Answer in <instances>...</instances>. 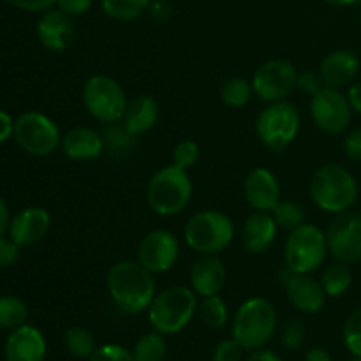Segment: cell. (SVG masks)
<instances>
[{
  "label": "cell",
  "mask_w": 361,
  "mask_h": 361,
  "mask_svg": "<svg viewBox=\"0 0 361 361\" xmlns=\"http://www.w3.org/2000/svg\"><path fill=\"white\" fill-rule=\"evenodd\" d=\"M106 286L113 303L126 314H140L148 310L157 295L154 274L137 261H118L106 277Z\"/></svg>",
  "instance_id": "1"
},
{
  "label": "cell",
  "mask_w": 361,
  "mask_h": 361,
  "mask_svg": "<svg viewBox=\"0 0 361 361\" xmlns=\"http://www.w3.org/2000/svg\"><path fill=\"white\" fill-rule=\"evenodd\" d=\"M309 192L319 210L335 215L351 210L358 200V182L348 168L328 162L314 171Z\"/></svg>",
  "instance_id": "2"
},
{
  "label": "cell",
  "mask_w": 361,
  "mask_h": 361,
  "mask_svg": "<svg viewBox=\"0 0 361 361\" xmlns=\"http://www.w3.org/2000/svg\"><path fill=\"white\" fill-rule=\"evenodd\" d=\"M279 326L275 307L268 300L249 298L238 307L233 316V338L245 351H256L271 341Z\"/></svg>",
  "instance_id": "3"
},
{
  "label": "cell",
  "mask_w": 361,
  "mask_h": 361,
  "mask_svg": "<svg viewBox=\"0 0 361 361\" xmlns=\"http://www.w3.org/2000/svg\"><path fill=\"white\" fill-rule=\"evenodd\" d=\"M192 180L189 171L169 164L152 175L147 187V203L161 217L178 215L192 200Z\"/></svg>",
  "instance_id": "4"
},
{
  "label": "cell",
  "mask_w": 361,
  "mask_h": 361,
  "mask_svg": "<svg viewBox=\"0 0 361 361\" xmlns=\"http://www.w3.org/2000/svg\"><path fill=\"white\" fill-rule=\"evenodd\" d=\"M197 295L187 286H171L157 293L148 307L152 328L162 335H176L197 314Z\"/></svg>",
  "instance_id": "5"
},
{
  "label": "cell",
  "mask_w": 361,
  "mask_h": 361,
  "mask_svg": "<svg viewBox=\"0 0 361 361\" xmlns=\"http://www.w3.org/2000/svg\"><path fill=\"white\" fill-rule=\"evenodd\" d=\"M235 224L221 210L196 212L183 228V238L189 249L201 256H217L235 240Z\"/></svg>",
  "instance_id": "6"
},
{
  "label": "cell",
  "mask_w": 361,
  "mask_h": 361,
  "mask_svg": "<svg viewBox=\"0 0 361 361\" xmlns=\"http://www.w3.org/2000/svg\"><path fill=\"white\" fill-rule=\"evenodd\" d=\"M81 99H83V106L88 115L108 126L122 122L127 104H129L122 85L115 78L106 76V74H95L88 78L83 85Z\"/></svg>",
  "instance_id": "7"
},
{
  "label": "cell",
  "mask_w": 361,
  "mask_h": 361,
  "mask_svg": "<svg viewBox=\"0 0 361 361\" xmlns=\"http://www.w3.org/2000/svg\"><path fill=\"white\" fill-rule=\"evenodd\" d=\"M328 256L326 233L314 224H303L289 231L284 245L286 268L293 274H312L319 270Z\"/></svg>",
  "instance_id": "8"
},
{
  "label": "cell",
  "mask_w": 361,
  "mask_h": 361,
  "mask_svg": "<svg viewBox=\"0 0 361 361\" xmlns=\"http://www.w3.org/2000/svg\"><path fill=\"white\" fill-rule=\"evenodd\" d=\"M300 133V113L288 101L270 102L256 118V136L267 148L282 152Z\"/></svg>",
  "instance_id": "9"
},
{
  "label": "cell",
  "mask_w": 361,
  "mask_h": 361,
  "mask_svg": "<svg viewBox=\"0 0 361 361\" xmlns=\"http://www.w3.org/2000/svg\"><path fill=\"white\" fill-rule=\"evenodd\" d=\"M13 137L21 150L34 157H48L62 143L56 123L39 111L21 113L14 120Z\"/></svg>",
  "instance_id": "10"
},
{
  "label": "cell",
  "mask_w": 361,
  "mask_h": 361,
  "mask_svg": "<svg viewBox=\"0 0 361 361\" xmlns=\"http://www.w3.org/2000/svg\"><path fill=\"white\" fill-rule=\"evenodd\" d=\"M296 81H298V69L295 63L286 59L268 60L254 73V95L267 104L286 101L296 88Z\"/></svg>",
  "instance_id": "11"
},
{
  "label": "cell",
  "mask_w": 361,
  "mask_h": 361,
  "mask_svg": "<svg viewBox=\"0 0 361 361\" xmlns=\"http://www.w3.org/2000/svg\"><path fill=\"white\" fill-rule=\"evenodd\" d=\"M328 254L335 261L353 264L361 259V215L345 210L335 214L326 229Z\"/></svg>",
  "instance_id": "12"
},
{
  "label": "cell",
  "mask_w": 361,
  "mask_h": 361,
  "mask_svg": "<svg viewBox=\"0 0 361 361\" xmlns=\"http://www.w3.org/2000/svg\"><path fill=\"white\" fill-rule=\"evenodd\" d=\"M310 115L314 123L326 134H342L353 118V108L348 95L338 88L323 87L310 99Z\"/></svg>",
  "instance_id": "13"
},
{
  "label": "cell",
  "mask_w": 361,
  "mask_h": 361,
  "mask_svg": "<svg viewBox=\"0 0 361 361\" xmlns=\"http://www.w3.org/2000/svg\"><path fill=\"white\" fill-rule=\"evenodd\" d=\"M180 257V242L168 229H154L143 236L137 247V263L150 274H166Z\"/></svg>",
  "instance_id": "14"
},
{
  "label": "cell",
  "mask_w": 361,
  "mask_h": 361,
  "mask_svg": "<svg viewBox=\"0 0 361 361\" xmlns=\"http://www.w3.org/2000/svg\"><path fill=\"white\" fill-rule=\"evenodd\" d=\"M35 34L46 49L53 53H62L73 46L76 39V28H74L73 18L53 7L41 13V18L35 25Z\"/></svg>",
  "instance_id": "15"
},
{
  "label": "cell",
  "mask_w": 361,
  "mask_h": 361,
  "mask_svg": "<svg viewBox=\"0 0 361 361\" xmlns=\"http://www.w3.org/2000/svg\"><path fill=\"white\" fill-rule=\"evenodd\" d=\"M284 286L289 302L300 312L317 314L324 309L326 293L321 281L310 277V274H293L286 268Z\"/></svg>",
  "instance_id": "16"
},
{
  "label": "cell",
  "mask_w": 361,
  "mask_h": 361,
  "mask_svg": "<svg viewBox=\"0 0 361 361\" xmlns=\"http://www.w3.org/2000/svg\"><path fill=\"white\" fill-rule=\"evenodd\" d=\"M243 194L254 212H271L281 201V183L270 169L256 168L247 175Z\"/></svg>",
  "instance_id": "17"
},
{
  "label": "cell",
  "mask_w": 361,
  "mask_h": 361,
  "mask_svg": "<svg viewBox=\"0 0 361 361\" xmlns=\"http://www.w3.org/2000/svg\"><path fill=\"white\" fill-rule=\"evenodd\" d=\"M51 215L41 207H30L21 210L11 219L9 236L20 247H32L41 242L49 231Z\"/></svg>",
  "instance_id": "18"
},
{
  "label": "cell",
  "mask_w": 361,
  "mask_h": 361,
  "mask_svg": "<svg viewBox=\"0 0 361 361\" xmlns=\"http://www.w3.org/2000/svg\"><path fill=\"white\" fill-rule=\"evenodd\" d=\"M46 351L48 345L44 335L30 324L11 331L4 348L6 361H44Z\"/></svg>",
  "instance_id": "19"
},
{
  "label": "cell",
  "mask_w": 361,
  "mask_h": 361,
  "mask_svg": "<svg viewBox=\"0 0 361 361\" xmlns=\"http://www.w3.org/2000/svg\"><path fill=\"white\" fill-rule=\"evenodd\" d=\"M228 270L217 256H201L194 261L189 274V282L197 296H214L224 289Z\"/></svg>",
  "instance_id": "20"
},
{
  "label": "cell",
  "mask_w": 361,
  "mask_h": 361,
  "mask_svg": "<svg viewBox=\"0 0 361 361\" xmlns=\"http://www.w3.org/2000/svg\"><path fill=\"white\" fill-rule=\"evenodd\" d=\"M360 73V59L351 49H335L328 53L319 66L324 87L338 88L353 85Z\"/></svg>",
  "instance_id": "21"
},
{
  "label": "cell",
  "mask_w": 361,
  "mask_h": 361,
  "mask_svg": "<svg viewBox=\"0 0 361 361\" xmlns=\"http://www.w3.org/2000/svg\"><path fill=\"white\" fill-rule=\"evenodd\" d=\"M62 152L66 157L76 162L95 161L104 152V140L90 127H73L62 136Z\"/></svg>",
  "instance_id": "22"
},
{
  "label": "cell",
  "mask_w": 361,
  "mask_h": 361,
  "mask_svg": "<svg viewBox=\"0 0 361 361\" xmlns=\"http://www.w3.org/2000/svg\"><path fill=\"white\" fill-rule=\"evenodd\" d=\"M279 226L270 212H254L242 228V242L249 252L263 254L274 245Z\"/></svg>",
  "instance_id": "23"
},
{
  "label": "cell",
  "mask_w": 361,
  "mask_h": 361,
  "mask_svg": "<svg viewBox=\"0 0 361 361\" xmlns=\"http://www.w3.org/2000/svg\"><path fill=\"white\" fill-rule=\"evenodd\" d=\"M159 120V104L150 95H137L130 99L123 115V126L130 134L141 136L155 127Z\"/></svg>",
  "instance_id": "24"
},
{
  "label": "cell",
  "mask_w": 361,
  "mask_h": 361,
  "mask_svg": "<svg viewBox=\"0 0 361 361\" xmlns=\"http://www.w3.org/2000/svg\"><path fill=\"white\" fill-rule=\"evenodd\" d=\"M321 284H323L326 296H331V298L344 296L353 286L351 267L345 263H341V261H335L334 264L326 267V270L323 271Z\"/></svg>",
  "instance_id": "25"
},
{
  "label": "cell",
  "mask_w": 361,
  "mask_h": 361,
  "mask_svg": "<svg viewBox=\"0 0 361 361\" xmlns=\"http://www.w3.org/2000/svg\"><path fill=\"white\" fill-rule=\"evenodd\" d=\"M152 0H101L102 13L115 21H134L150 9Z\"/></svg>",
  "instance_id": "26"
},
{
  "label": "cell",
  "mask_w": 361,
  "mask_h": 361,
  "mask_svg": "<svg viewBox=\"0 0 361 361\" xmlns=\"http://www.w3.org/2000/svg\"><path fill=\"white\" fill-rule=\"evenodd\" d=\"M219 95H221V101L224 102L228 108L231 109L243 108V106L249 104V101L254 95L252 81L245 80V78L242 76L228 78V80L221 85Z\"/></svg>",
  "instance_id": "27"
},
{
  "label": "cell",
  "mask_w": 361,
  "mask_h": 361,
  "mask_svg": "<svg viewBox=\"0 0 361 361\" xmlns=\"http://www.w3.org/2000/svg\"><path fill=\"white\" fill-rule=\"evenodd\" d=\"M28 307L21 298L13 295L0 296V328L4 330H16L27 324Z\"/></svg>",
  "instance_id": "28"
},
{
  "label": "cell",
  "mask_w": 361,
  "mask_h": 361,
  "mask_svg": "<svg viewBox=\"0 0 361 361\" xmlns=\"http://www.w3.org/2000/svg\"><path fill=\"white\" fill-rule=\"evenodd\" d=\"M166 335L159 334V331H152V334L143 335L140 341L134 344L133 355L136 361H164L168 355V342H166Z\"/></svg>",
  "instance_id": "29"
},
{
  "label": "cell",
  "mask_w": 361,
  "mask_h": 361,
  "mask_svg": "<svg viewBox=\"0 0 361 361\" xmlns=\"http://www.w3.org/2000/svg\"><path fill=\"white\" fill-rule=\"evenodd\" d=\"M66 348L74 358L88 360L97 349V341H95L94 334L88 328L83 326H73L66 331Z\"/></svg>",
  "instance_id": "30"
},
{
  "label": "cell",
  "mask_w": 361,
  "mask_h": 361,
  "mask_svg": "<svg viewBox=\"0 0 361 361\" xmlns=\"http://www.w3.org/2000/svg\"><path fill=\"white\" fill-rule=\"evenodd\" d=\"M197 316L204 326L221 330L228 323V305L219 295L204 296L203 302L197 305Z\"/></svg>",
  "instance_id": "31"
},
{
  "label": "cell",
  "mask_w": 361,
  "mask_h": 361,
  "mask_svg": "<svg viewBox=\"0 0 361 361\" xmlns=\"http://www.w3.org/2000/svg\"><path fill=\"white\" fill-rule=\"evenodd\" d=\"M270 214L274 215L279 228L286 229V231H293V229L307 224L305 208H303L300 203H295V201L281 200L277 204H275V208L270 212Z\"/></svg>",
  "instance_id": "32"
},
{
  "label": "cell",
  "mask_w": 361,
  "mask_h": 361,
  "mask_svg": "<svg viewBox=\"0 0 361 361\" xmlns=\"http://www.w3.org/2000/svg\"><path fill=\"white\" fill-rule=\"evenodd\" d=\"M134 134H130L127 130V127L123 126V122L109 123V127L106 129L104 136V150L108 148L109 152H127L130 150V147L134 145Z\"/></svg>",
  "instance_id": "33"
},
{
  "label": "cell",
  "mask_w": 361,
  "mask_h": 361,
  "mask_svg": "<svg viewBox=\"0 0 361 361\" xmlns=\"http://www.w3.org/2000/svg\"><path fill=\"white\" fill-rule=\"evenodd\" d=\"M200 154H201L200 145H197L196 141L183 140L180 141V143L175 147V150H173V164L185 169V171H189V169H192L194 166L197 164V161H200Z\"/></svg>",
  "instance_id": "34"
},
{
  "label": "cell",
  "mask_w": 361,
  "mask_h": 361,
  "mask_svg": "<svg viewBox=\"0 0 361 361\" xmlns=\"http://www.w3.org/2000/svg\"><path fill=\"white\" fill-rule=\"evenodd\" d=\"M344 344L353 356L361 358V309L355 310L344 323Z\"/></svg>",
  "instance_id": "35"
},
{
  "label": "cell",
  "mask_w": 361,
  "mask_h": 361,
  "mask_svg": "<svg viewBox=\"0 0 361 361\" xmlns=\"http://www.w3.org/2000/svg\"><path fill=\"white\" fill-rule=\"evenodd\" d=\"M88 361H136L133 351L118 344H106L95 349Z\"/></svg>",
  "instance_id": "36"
},
{
  "label": "cell",
  "mask_w": 361,
  "mask_h": 361,
  "mask_svg": "<svg viewBox=\"0 0 361 361\" xmlns=\"http://www.w3.org/2000/svg\"><path fill=\"white\" fill-rule=\"evenodd\" d=\"M305 341V328L300 319H293L291 323H288V326L284 328V334H282V344L286 349H300Z\"/></svg>",
  "instance_id": "37"
},
{
  "label": "cell",
  "mask_w": 361,
  "mask_h": 361,
  "mask_svg": "<svg viewBox=\"0 0 361 361\" xmlns=\"http://www.w3.org/2000/svg\"><path fill=\"white\" fill-rule=\"evenodd\" d=\"M245 349L235 341V338H226L217 344L214 351V361H240L242 353Z\"/></svg>",
  "instance_id": "38"
},
{
  "label": "cell",
  "mask_w": 361,
  "mask_h": 361,
  "mask_svg": "<svg viewBox=\"0 0 361 361\" xmlns=\"http://www.w3.org/2000/svg\"><path fill=\"white\" fill-rule=\"evenodd\" d=\"M21 247L13 238L0 236V268H11L20 259Z\"/></svg>",
  "instance_id": "39"
},
{
  "label": "cell",
  "mask_w": 361,
  "mask_h": 361,
  "mask_svg": "<svg viewBox=\"0 0 361 361\" xmlns=\"http://www.w3.org/2000/svg\"><path fill=\"white\" fill-rule=\"evenodd\" d=\"M324 87L323 78L319 73H314V71H303L298 73V81H296V88L302 90L305 95H316L321 88Z\"/></svg>",
  "instance_id": "40"
},
{
  "label": "cell",
  "mask_w": 361,
  "mask_h": 361,
  "mask_svg": "<svg viewBox=\"0 0 361 361\" xmlns=\"http://www.w3.org/2000/svg\"><path fill=\"white\" fill-rule=\"evenodd\" d=\"M94 6V0H56V9H60L62 13H66L67 16L76 18L83 16Z\"/></svg>",
  "instance_id": "41"
},
{
  "label": "cell",
  "mask_w": 361,
  "mask_h": 361,
  "mask_svg": "<svg viewBox=\"0 0 361 361\" xmlns=\"http://www.w3.org/2000/svg\"><path fill=\"white\" fill-rule=\"evenodd\" d=\"M6 2L25 13H44L56 6V0H6Z\"/></svg>",
  "instance_id": "42"
},
{
  "label": "cell",
  "mask_w": 361,
  "mask_h": 361,
  "mask_svg": "<svg viewBox=\"0 0 361 361\" xmlns=\"http://www.w3.org/2000/svg\"><path fill=\"white\" fill-rule=\"evenodd\" d=\"M344 152L351 161L361 162V129H355L345 136Z\"/></svg>",
  "instance_id": "43"
},
{
  "label": "cell",
  "mask_w": 361,
  "mask_h": 361,
  "mask_svg": "<svg viewBox=\"0 0 361 361\" xmlns=\"http://www.w3.org/2000/svg\"><path fill=\"white\" fill-rule=\"evenodd\" d=\"M14 134V120L7 111L0 108V143H6Z\"/></svg>",
  "instance_id": "44"
},
{
  "label": "cell",
  "mask_w": 361,
  "mask_h": 361,
  "mask_svg": "<svg viewBox=\"0 0 361 361\" xmlns=\"http://www.w3.org/2000/svg\"><path fill=\"white\" fill-rule=\"evenodd\" d=\"M148 13L155 20H168L169 14H171V9H169V6L164 0H152Z\"/></svg>",
  "instance_id": "45"
},
{
  "label": "cell",
  "mask_w": 361,
  "mask_h": 361,
  "mask_svg": "<svg viewBox=\"0 0 361 361\" xmlns=\"http://www.w3.org/2000/svg\"><path fill=\"white\" fill-rule=\"evenodd\" d=\"M345 95H348V101L351 104L353 111L361 115V83H353Z\"/></svg>",
  "instance_id": "46"
},
{
  "label": "cell",
  "mask_w": 361,
  "mask_h": 361,
  "mask_svg": "<svg viewBox=\"0 0 361 361\" xmlns=\"http://www.w3.org/2000/svg\"><path fill=\"white\" fill-rule=\"evenodd\" d=\"M247 361H284L277 353L268 351V349H256V351H250V356Z\"/></svg>",
  "instance_id": "47"
},
{
  "label": "cell",
  "mask_w": 361,
  "mask_h": 361,
  "mask_svg": "<svg viewBox=\"0 0 361 361\" xmlns=\"http://www.w3.org/2000/svg\"><path fill=\"white\" fill-rule=\"evenodd\" d=\"M9 224H11L9 208H7L6 201H4L2 196H0V236L6 235V231L9 229Z\"/></svg>",
  "instance_id": "48"
},
{
  "label": "cell",
  "mask_w": 361,
  "mask_h": 361,
  "mask_svg": "<svg viewBox=\"0 0 361 361\" xmlns=\"http://www.w3.org/2000/svg\"><path fill=\"white\" fill-rule=\"evenodd\" d=\"M305 361H331V356L326 349L312 348L305 355Z\"/></svg>",
  "instance_id": "49"
},
{
  "label": "cell",
  "mask_w": 361,
  "mask_h": 361,
  "mask_svg": "<svg viewBox=\"0 0 361 361\" xmlns=\"http://www.w3.org/2000/svg\"><path fill=\"white\" fill-rule=\"evenodd\" d=\"M324 2L330 4V6L349 7V6H356V4H360L361 0H324Z\"/></svg>",
  "instance_id": "50"
},
{
  "label": "cell",
  "mask_w": 361,
  "mask_h": 361,
  "mask_svg": "<svg viewBox=\"0 0 361 361\" xmlns=\"http://www.w3.org/2000/svg\"><path fill=\"white\" fill-rule=\"evenodd\" d=\"M348 361H361V358H360V356H353V358L348 360Z\"/></svg>",
  "instance_id": "51"
}]
</instances>
